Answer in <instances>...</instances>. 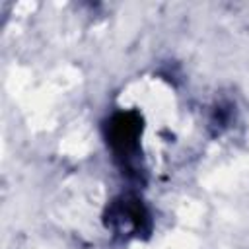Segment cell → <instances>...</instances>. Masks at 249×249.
Segmentation results:
<instances>
[{"label": "cell", "instance_id": "obj_1", "mask_svg": "<svg viewBox=\"0 0 249 249\" xmlns=\"http://www.w3.org/2000/svg\"><path fill=\"white\" fill-rule=\"evenodd\" d=\"M142 117L136 111L113 113L105 123V142L123 173L134 175L140 160Z\"/></svg>", "mask_w": 249, "mask_h": 249}, {"label": "cell", "instance_id": "obj_2", "mask_svg": "<svg viewBox=\"0 0 249 249\" xmlns=\"http://www.w3.org/2000/svg\"><path fill=\"white\" fill-rule=\"evenodd\" d=\"M107 226L121 235H142L150 231V214L140 198L123 195L109 204Z\"/></svg>", "mask_w": 249, "mask_h": 249}]
</instances>
